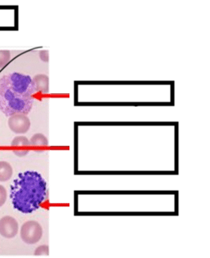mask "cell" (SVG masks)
I'll return each instance as SVG.
<instances>
[{"instance_id":"obj_4","label":"cell","mask_w":210,"mask_h":258,"mask_svg":"<svg viewBox=\"0 0 210 258\" xmlns=\"http://www.w3.org/2000/svg\"><path fill=\"white\" fill-rule=\"evenodd\" d=\"M21 238L28 244H35L41 239L43 229L37 221H29L23 224L21 228Z\"/></svg>"},{"instance_id":"obj_3","label":"cell","mask_w":210,"mask_h":258,"mask_svg":"<svg viewBox=\"0 0 210 258\" xmlns=\"http://www.w3.org/2000/svg\"><path fill=\"white\" fill-rule=\"evenodd\" d=\"M0 90L25 96H32L37 92L33 79L30 76L18 73L3 76L0 78Z\"/></svg>"},{"instance_id":"obj_9","label":"cell","mask_w":210,"mask_h":258,"mask_svg":"<svg viewBox=\"0 0 210 258\" xmlns=\"http://www.w3.org/2000/svg\"><path fill=\"white\" fill-rule=\"evenodd\" d=\"M13 167L9 162H0V182H6L13 176Z\"/></svg>"},{"instance_id":"obj_14","label":"cell","mask_w":210,"mask_h":258,"mask_svg":"<svg viewBox=\"0 0 210 258\" xmlns=\"http://www.w3.org/2000/svg\"><path fill=\"white\" fill-rule=\"evenodd\" d=\"M40 59L43 60L44 61H48V51L44 50L41 51L40 53Z\"/></svg>"},{"instance_id":"obj_6","label":"cell","mask_w":210,"mask_h":258,"mask_svg":"<svg viewBox=\"0 0 210 258\" xmlns=\"http://www.w3.org/2000/svg\"><path fill=\"white\" fill-rule=\"evenodd\" d=\"M18 221L14 217L6 216L0 219V234L6 238H13L18 234Z\"/></svg>"},{"instance_id":"obj_10","label":"cell","mask_w":210,"mask_h":258,"mask_svg":"<svg viewBox=\"0 0 210 258\" xmlns=\"http://www.w3.org/2000/svg\"><path fill=\"white\" fill-rule=\"evenodd\" d=\"M31 146L46 147L48 145V141L43 134H35L30 140Z\"/></svg>"},{"instance_id":"obj_11","label":"cell","mask_w":210,"mask_h":258,"mask_svg":"<svg viewBox=\"0 0 210 258\" xmlns=\"http://www.w3.org/2000/svg\"><path fill=\"white\" fill-rule=\"evenodd\" d=\"M11 58V53L9 50H0V68L7 65Z\"/></svg>"},{"instance_id":"obj_7","label":"cell","mask_w":210,"mask_h":258,"mask_svg":"<svg viewBox=\"0 0 210 258\" xmlns=\"http://www.w3.org/2000/svg\"><path fill=\"white\" fill-rule=\"evenodd\" d=\"M11 146L14 148V153L18 157H25L29 153V147L31 146L30 140L25 136H18L12 141Z\"/></svg>"},{"instance_id":"obj_8","label":"cell","mask_w":210,"mask_h":258,"mask_svg":"<svg viewBox=\"0 0 210 258\" xmlns=\"http://www.w3.org/2000/svg\"><path fill=\"white\" fill-rule=\"evenodd\" d=\"M36 90L42 94H46L49 92V79L46 75H37L34 77Z\"/></svg>"},{"instance_id":"obj_2","label":"cell","mask_w":210,"mask_h":258,"mask_svg":"<svg viewBox=\"0 0 210 258\" xmlns=\"http://www.w3.org/2000/svg\"><path fill=\"white\" fill-rule=\"evenodd\" d=\"M33 103L32 96H25L8 90H0V111L5 116H11L16 114L27 115L31 112Z\"/></svg>"},{"instance_id":"obj_12","label":"cell","mask_w":210,"mask_h":258,"mask_svg":"<svg viewBox=\"0 0 210 258\" xmlns=\"http://www.w3.org/2000/svg\"><path fill=\"white\" fill-rule=\"evenodd\" d=\"M48 254H49V248H48V246H46V245L38 247L35 251V256H48Z\"/></svg>"},{"instance_id":"obj_5","label":"cell","mask_w":210,"mask_h":258,"mask_svg":"<svg viewBox=\"0 0 210 258\" xmlns=\"http://www.w3.org/2000/svg\"><path fill=\"white\" fill-rule=\"evenodd\" d=\"M9 126L16 134H26L31 127V120L24 114H16L9 119Z\"/></svg>"},{"instance_id":"obj_13","label":"cell","mask_w":210,"mask_h":258,"mask_svg":"<svg viewBox=\"0 0 210 258\" xmlns=\"http://www.w3.org/2000/svg\"><path fill=\"white\" fill-rule=\"evenodd\" d=\"M7 197L8 194L6 188H5L4 186L0 184V208H1L2 206L5 205V203H6V200H7Z\"/></svg>"},{"instance_id":"obj_1","label":"cell","mask_w":210,"mask_h":258,"mask_svg":"<svg viewBox=\"0 0 210 258\" xmlns=\"http://www.w3.org/2000/svg\"><path fill=\"white\" fill-rule=\"evenodd\" d=\"M10 198L16 210L24 214L32 213L46 199V180L37 171L20 173L11 184Z\"/></svg>"}]
</instances>
